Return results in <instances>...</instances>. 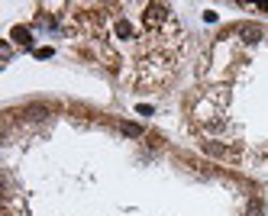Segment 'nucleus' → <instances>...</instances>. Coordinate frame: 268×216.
<instances>
[{
  "label": "nucleus",
  "mask_w": 268,
  "mask_h": 216,
  "mask_svg": "<svg viewBox=\"0 0 268 216\" xmlns=\"http://www.w3.org/2000/svg\"><path fill=\"white\" fill-rule=\"evenodd\" d=\"M142 20H146L149 29H152V26H161L165 20H168V7H161V3H149V7H146V16H142Z\"/></svg>",
  "instance_id": "1"
},
{
  "label": "nucleus",
  "mask_w": 268,
  "mask_h": 216,
  "mask_svg": "<svg viewBox=\"0 0 268 216\" xmlns=\"http://www.w3.org/2000/svg\"><path fill=\"white\" fill-rule=\"evenodd\" d=\"M236 36L245 39V42H259V39H262V29L255 23H239L236 26Z\"/></svg>",
  "instance_id": "2"
},
{
  "label": "nucleus",
  "mask_w": 268,
  "mask_h": 216,
  "mask_svg": "<svg viewBox=\"0 0 268 216\" xmlns=\"http://www.w3.org/2000/svg\"><path fill=\"white\" fill-rule=\"evenodd\" d=\"M10 39H13L16 46H32V32L26 29V26H13V32H10Z\"/></svg>",
  "instance_id": "3"
},
{
  "label": "nucleus",
  "mask_w": 268,
  "mask_h": 216,
  "mask_svg": "<svg viewBox=\"0 0 268 216\" xmlns=\"http://www.w3.org/2000/svg\"><path fill=\"white\" fill-rule=\"evenodd\" d=\"M265 213V210H262V200L259 197H252V200H249V210H245V216H262Z\"/></svg>",
  "instance_id": "4"
},
{
  "label": "nucleus",
  "mask_w": 268,
  "mask_h": 216,
  "mask_svg": "<svg viewBox=\"0 0 268 216\" xmlns=\"http://www.w3.org/2000/svg\"><path fill=\"white\" fill-rule=\"evenodd\" d=\"M204 148H207L210 155H230V148H226V145H216V142H207Z\"/></svg>",
  "instance_id": "5"
},
{
  "label": "nucleus",
  "mask_w": 268,
  "mask_h": 216,
  "mask_svg": "<svg viewBox=\"0 0 268 216\" xmlns=\"http://www.w3.org/2000/svg\"><path fill=\"white\" fill-rule=\"evenodd\" d=\"M46 113H49L46 107H29V110H26V116H29V120H42Z\"/></svg>",
  "instance_id": "6"
},
{
  "label": "nucleus",
  "mask_w": 268,
  "mask_h": 216,
  "mask_svg": "<svg viewBox=\"0 0 268 216\" xmlns=\"http://www.w3.org/2000/svg\"><path fill=\"white\" fill-rule=\"evenodd\" d=\"M120 129L126 132V136H142V129H139V126H133V123H123Z\"/></svg>",
  "instance_id": "7"
},
{
  "label": "nucleus",
  "mask_w": 268,
  "mask_h": 216,
  "mask_svg": "<svg viewBox=\"0 0 268 216\" xmlns=\"http://www.w3.org/2000/svg\"><path fill=\"white\" fill-rule=\"evenodd\" d=\"M36 58H42V62H46V58H52V48H49V46L36 48Z\"/></svg>",
  "instance_id": "8"
},
{
  "label": "nucleus",
  "mask_w": 268,
  "mask_h": 216,
  "mask_svg": "<svg viewBox=\"0 0 268 216\" xmlns=\"http://www.w3.org/2000/svg\"><path fill=\"white\" fill-rule=\"evenodd\" d=\"M262 10H265V13H268V3H262Z\"/></svg>",
  "instance_id": "9"
}]
</instances>
